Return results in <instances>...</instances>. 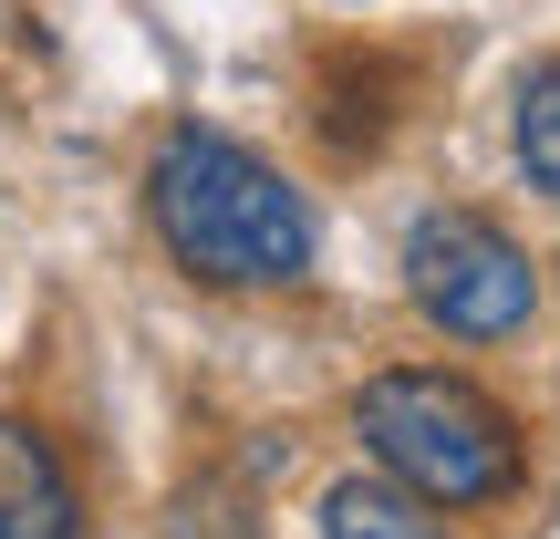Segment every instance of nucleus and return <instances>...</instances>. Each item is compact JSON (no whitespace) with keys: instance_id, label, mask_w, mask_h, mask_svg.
<instances>
[{"instance_id":"nucleus-7","label":"nucleus","mask_w":560,"mask_h":539,"mask_svg":"<svg viewBox=\"0 0 560 539\" xmlns=\"http://www.w3.org/2000/svg\"><path fill=\"white\" fill-rule=\"evenodd\" d=\"M166 539H260V529H249L240 508H177V529H166Z\"/></svg>"},{"instance_id":"nucleus-2","label":"nucleus","mask_w":560,"mask_h":539,"mask_svg":"<svg viewBox=\"0 0 560 539\" xmlns=\"http://www.w3.org/2000/svg\"><path fill=\"white\" fill-rule=\"evenodd\" d=\"M353 436L395 488L425 508H499L529 478V436L488 384L446 374V363H384L353 384Z\"/></svg>"},{"instance_id":"nucleus-4","label":"nucleus","mask_w":560,"mask_h":539,"mask_svg":"<svg viewBox=\"0 0 560 539\" xmlns=\"http://www.w3.org/2000/svg\"><path fill=\"white\" fill-rule=\"evenodd\" d=\"M0 539H83V488L32 415H0Z\"/></svg>"},{"instance_id":"nucleus-5","label":"nucleus","mask_w":560,"mask_h":539,"mask_svg":"<svg viewBox=\"0 0 560 539\" xmlns=\"http://www.w3.org/2000/svg\"><path fill=\"white\" fill-rule=\"evenodd\" d=\"M322 539H446V519L384 467H353V478L322 488Z\"/></svg>"},{"instance_id":"nucleus-6","label":"nucleus","mask_w":560,"mask_h":539,"mask_svg":"<svg viewBox=\"0 0 560 539\" xmlns=\"http://www.w3.org/2000/svg\"><path fill=\"white\" fill-rule=\"evenodd\" d=\"M509 156H520V177L560 208V52H540V62L520 73V104H509Z\"/></svg>"},{"instance_id":"nucleus-1","label":"nucleus","mask_w":560,"mask_h":539,"mask_svg":"<svg viewBox=\"0 0 560 539\" xmlns=\"http://www.w3.org/2000/svg\"><path fill=\"white\" fill-rule=\"evenodd\" d=\"M145 219H156L166 260L208 291H291L312 280V198L260 156V145L219 136V125H166L145 156Z\"/></svg>"},{"instance_id":"nucleus-3","label":"nucleus","mask_w":560,"mask_h":539,"mask_svg":"<svg viewBox=\"0 0 560 539\" xmlns=\"http://www.w3.org/2000/svg\"><path fill=\"white\" fill-rule=\"evenodd\" d=\"M405 301L446 342H520L540 312V260L488 208H425L405 229Z\"/></svg>"}]
</instances>
